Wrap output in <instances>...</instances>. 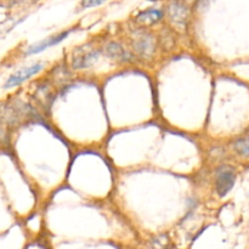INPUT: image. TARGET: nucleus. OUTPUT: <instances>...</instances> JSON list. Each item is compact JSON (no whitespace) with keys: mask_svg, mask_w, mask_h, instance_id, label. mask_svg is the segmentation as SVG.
Returning a JSON list of instances; mask_svg holds the SVG:
<instances>
[{"mask_svg":"<svg viewBox=\"0 0 249 249\" xmlns=\"http://www.w3.org/2000/svg\"><path fill=\"white\" fill-rule=\"evenodd\" d=\"M43 68H44L43 62H36V63H32V65L29 66H26V67L21 68V70L12 73V74L7 78V80L4 84V88L5 89H11V88L18 87V85H21L22 83H24L26 80L31 79L32 77L38 74Z\"/></svg>","mask_w":249,"mask_h":249,"instance_id":"obj_1","label":"nucleus"},{"mask_svg":"<svg viewBox=\"0 0 249 249\" xmlns=\"http://www.w3.org/2000/svg\"><path fill=\"white\" fill-rule=\"evenodd\" d=\"M236 181V173L229 165H221L218 170H216L215 177V187L216 192L220 197L226 196L229 192L232 190L233 185Z\"/></svg>","mask_w":249,"mask_h":249,"instance_id":"obj_2","label":"nucleus"},{"mask_svg":"<svg viewBox=\"0 0 249 249\" xmlns=\"http://www.w3.org/2000/svg\"><path fill=\"white\" fill-rule=\"evenodd\" d=\"M133 48L135 53L142 58H150L155 53L156 43L153 36L146 32H140L134 36Z\"/></svg>","mask_w":249,"mask_h":249,"instance_id":"obj_3","label":"nucleus"},{"mask_svg":"<svg viewBox=\"0 0 249 249\" xmlns=\"http://www.w3.org/2000/svg\"><path fill=\"white\" fill-rule=\"evenodd\" d=\"M100 57V53L96 49L79 48L75 50V53L72 57V66L75 70H85L97 62Z\"/></svg>","mask_w":249,"mask_h":249,"instance_id":"obj_4","label":"nucleus"},{"mask_svg":"<svg viewBox=\"0 0 249 249\" xmlns=\"http://www.w3.org/2000/svg\"><path fill=\"white\" fill-rule=\"evenodd\" d=\"M168 16L173 23L178 26H185L189 17V9L180 0H170L167 6Z\"/></svg>","mask_w":249,"mask_h":249,"instance_id":"obj_5","label":"nucleus"},{"mask_svg":"<svg viewBox=\"0 0 249 249\" xmlns=\"http://www.w3.org/2000/svg\"><path fill=\"white\" fill-rule=\"evenodd\" d=\"M70 33L71 31H66V32H62V33L55 34V36H48L46 39L38 41V43L36 44H32L31 46L27 48L26 55H36V53H41V51L46 50V49L51 48V46L57 45V44H60L63 39L67 38V36H70Z\"/></svg>","mask_w":249,"mask_h":249,"instance_id":"obj_6","label":"nucleus"},{"mask_svg":"<svg viewBox=\"0 0 249 249\" xmlns=\"http://www.w3.org/2000/svg\"><path fill=\"white\" fill-rule=\"evenodd\" d=\"M163 18V11L158 9H148L140 12L135 17V21L142 26H150V24L158 23Z\"/></svg>","mask_w":249,"mask_h":249,"instance_id":"obj_7","label":"nucleus"},{"mask_svg":"<svg viewBox=\"0 0 249 249\" xmlns=\"http://www.w3.org/2000/svg\"><path fill=\"white\" fill-rule=\"evenodd\" d=\"M105 51L108 55V57L113 58L116 61H122V62H126L131 58V56L129 55L128 51L124 50L123 46L119 45L118 43H109L107 44Z\"/></svg>","mask_w":249,"mask_h":249,"instance_id":"obj_8","label":"nucleus"},{"mask_svg":"<svg viewBox=\"0 0 249 249\" xmlns=\"http://www.w3.org/2000/svg\"><path fill=\"white\" fill-rule=\"evenodd\" d=\"M36 101L40 104V106L43 108L48 109V107L50 106L51 102H53V92L49 89L48 87H40L36 90Z\"/></svg>","mask_w":249,"mask_h":249,"instance_id":"obj_9","label":"nucleus"},{"mask_svg":"<svg viewBox=\"0 0 249 249\" xmlns=\"http://www.w3.org/2000/svg\"><path fill=\"white\" fill-rule=\"evenodd\" d=\"M236 152L243 157H249V135L240 139L235 142Z\"/></svg>","mask_w":249,"mask_h":249,"instance_id":"obj_10","label":"nucleus"},{"mask_svg":"<svg viewBox=\"0 0 249 249\" xmlns=\"http://www.w3.org/2000/svg\"><path fill=\"white\" fill-rule=\"evenodd\" d=\"M104 1H106V0H83L82 6L84 7V9H89V7H94V6H97V5H101Z\"/></svg>","mask_w":249,"mask_h":249,"instance_id":"obj_11","label":"nucleus"},{"mask_svg":"<svg viewBox=\"0 0 249 249\" xmlns=\"http://www.w3.org/2000/svg\"><path fill=\"white\" fill-rule=\"evenodd\" d=\"M6 139H7L6 128H5V124L0 121V141H5Z\"/></svg>","mask_w":249,"mask_h":249,"instance_id":"obj_12","label":"nucleus"}]
</instances>
